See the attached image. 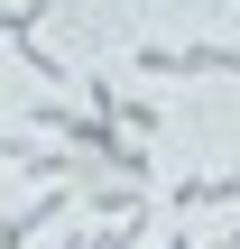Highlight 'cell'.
Returning a JSON list of instances; mask_svg holds the SVG:
<instances>
[{
  "label": "cell",
  "instance_id": "1",
  "mask_svg": "<svg viewBox=\"0 0 240 249\" xmlns=\"http://www.w3.org/2000/svg\"><path fill=\"white\" fill-rule=\"evenodd\" d=\"M139 83H222L240 74V37H129V65Z\"/></svg>",
  "mask_w": 240,
  "mask_h": 249
},
{
  "label": "cell",
  "instance_id": "2",
  "mask_svg": "<svg viewBox=\"0 0 240 249\" xmlns=\"http://www.w3.org/2000/svg\"><path fill=\"white\" fill-rule=\"evenodd\" d=\"M83 213V185H28L9 213H0V249H37L55 222H74Z\"/></svg>",
  "mask_w": 240,
  "mask_h": 249
},
{
  "label": "cell",
  "instance_id": "3",
  "mask_svg": "<svg viewBox=\"0 0 240 249\" xmlns=\"http://www.w3.org/2000/svg\"><path fill=\"white\" fill-rule=\"evenodd\" d=\"M74 92H83L92 111H111V120L129 129V139H157V129H166V111H157V102H148L139 83H120L111 65H92V74H74Z\"/></svg>",
  "mask_w": 240,
  "mask_h": 249
},
{
  "label": "cell",
  "instance_id": "4",
  "mask_svg": "<svg viewBox=\"0 0 240 249\" xmlns=\"http://www.w3.org/2000/svg\"><path fill=\"white\" fill-rule=\"evenodd\" d=\"M240 203V166H222V176H176L166 185V213L176 222H213V213H231Z\"/></svg>",
  "mask_w": 240,
  "mask_h": 249
},
{
  "label": "cell",
  "instance_id": "5",
  "mask_svg": "<svg viewBox=\"0 0 240 249\" xmlns=\"http://www.w3.org/2000/svg\"><path fill=\"white\" fill-rule=\"evenodd\" d=\"M55 18H65V0H0V46H18V37L55 28Z\"/></svg>",
  "mask_w": 240,
  "mask_h": 249
},
{
  "label": "cell",
  "instance_id": "6",
  "mask_svg": "<svg viewBox=\"0 0 240 249\" xmlns=\"http://www.w3.org/2000/svg\"><path fill=\"white\" fill-rule=\"evenodd\" d=\"M18 65H28V74H37L46 92H65V83H74V65H65V55L46 46V28H37V37H18Z\"/></svg>",
  "mask_w": 240,
  "mask_h": 249
},
{
  "label": "cell",
  "instance_id": "7",
  "mask_svg": "<svg viewBox=\"0 0 240 249\" xmlns=\"http://www.w3.org/2000/svg\"><path fill=\"white\" fill-rule=\"evenodd\" d=\"M55 249H83V213H74V222H55Z\"/></svg>",
  "mask_w": 240,
  "mask_h": 249
},
{
  "label": "cell",
  "instance_id": "8",
  "mask_svg": "<svg viewBox=\"0 0 240 249\" xmlns=\"http://www.w3.org/2000/svg\"><path fill=\"white\" fill-rule=\"evenodd\" d=\"M157 249H194V222H176V231H166V240H157Z\"/></svg>",
  "mask_w": 240,
  "mask_h": 249
},
{
  "label": "cell",
  "instance_id": "9",
  "mask_svg": "<svg viewBox=\"0 0 240 249\" xmlns=\"http://www.w3.org/2000/svg\"><path fill=\"white\" fill-rule=\"evenodd\" d=\"M194 249H240V231H203V240H194Z\"/></svg>",
  "mask_w": 240,
  "mask_h": 249
},
{
  "label": "cell",
  "instance_id": "10",
  "mask_svg": "<svg viewBox=\"0 0 240 249\" xmlns=\"http://www.w3.org/2000/svg\"><path fill=\"white\" fill-rule=\"evenodd\" d=\"M9 166H18V139H0V176H9Z\"/></svg>",
  "mask_w": 240,
  "mask_h": 249
},
{
  "label": "cell",
  "instance_id": "11",
  "mask_svg": "<svg viewBox=\"0 0 240 249\" xmlns=\"http://www.w3.org/2000/svg\"><path fill=\"white\" fill-rule=\"evenodd\" d=\"M0 111H9V102H0Z\"/></svg>",
  "mask_w": 240,
  "mask_h": 249
}]
</instances>
